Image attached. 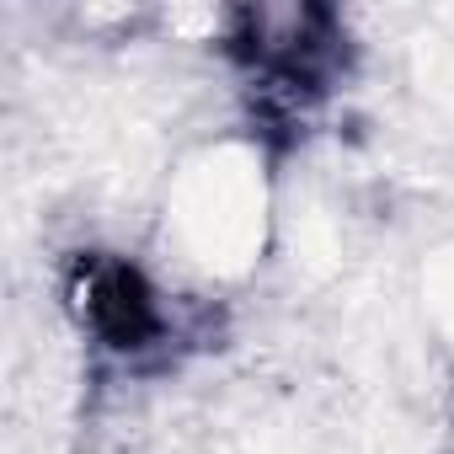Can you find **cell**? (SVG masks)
I'll list each match as a JSON object with an SVG mask.
<instances>
[{
    "instance_id": "cell-1",
    "label": "cell",
    "mask_w": 454,
    "mask_h": 454,
    "mask_svg": "<svg viewBox=\"0 0 454 454\" xmlns=\"http://www.w3.org/2000/svg\"><path fill=\"white\" fill-rule=\"evenodd\" d=\"M81 316L91 326V337L123 358H139L150 348H160L171 337V316L160 305V294L145 284L139 268L118 262V257H97L81 273Z\"/></svg>"
}]
</instances>
